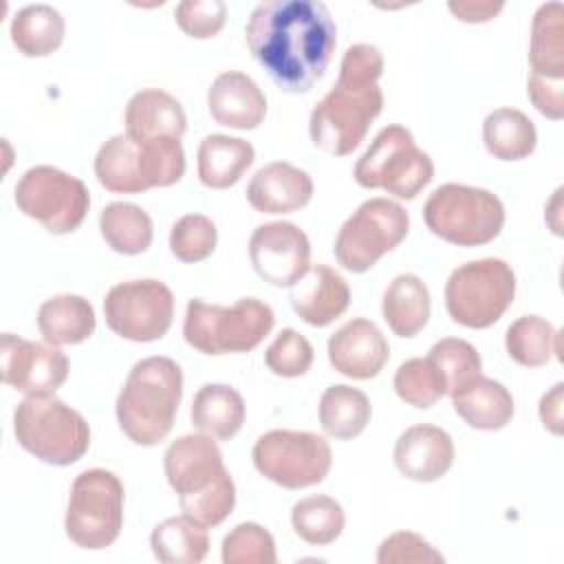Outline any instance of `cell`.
<instances>
[{"mask_svg":"<svg viewBox=\"0 0 564 564\" xmlns=\"http://www.w3.org/2000/svg\"><path fill=\"white\" fill-rule=\"evenodd\" d=\"M516 273L500 258L471 260L452 271L445 284V308L465 328H489L513 304Z\"/></svg>","mask_w":564,"mask_h":564,"instance_id":"9c48e42d","label":"cell"},{"mask_svg":"<svg viewBox=\"0 0 564 564\" xmlns=\"http://www.w3.org/2000/svg\"><path fill=\"white\" fill-rule=\"evenodd\" d=\"M454 412L474 430H502L513 416V397L496 379L474 377L469 383L449 394Z\"/></svg>","mask_w":564,"mask_h":564,"instance_id":"cb8c5ba5","label":"cell"},{"mask_svg":"<svg viewBox=\"0 0 564 564\" xmlns=\"http://www.w3.org/2000/svg\"><path fill=\"white\" fill-rule=\"evenodd\" d=\"M181 397L183 370L174 359H141L128 372L117 397V423L134 445L152 447L172 432Z\"/></svg>","mask_w":564,"mask_h":564,"instance_id":"3957f363","label":"cell"},{"mask_svg":"<svg viewBox=\"0 0 564 564\" xmlns=\"http://www.w3.org/2000/svg\"><path fill=\"white\" fill-rule=\"evenodd\" d=\"M379 564H438L445 562L443 553L436 551L425 538L412 531H397L388 535L377 551Z\"/></svg>","mask_w":564,"mask_h":564,"instance_id":"ee69618b","label":"cell"},{"mask_svg":"<svg viewBox=\"0 0 564 564\" xmlns=\"http://www.w3.org/2000/svg\"><path fill=\"white\" fill-rule=\"evenodd\" d=\"M423 220L436 238L449 245L480 247L502 231L505 205L489 189L445 183L425 200Z\"/></svg>","mask_w":564,"mask_h":564,"instance_id":"52a82bcc","label":"cell"},{"mask_svg":"<svg viewBox=\"0 0 564 564\" xmlns=\"http://www.w3.org/2000/svg\"><path fill=\"white\" fill-rule=\"evenodd\" d=\"M383 110L379 84L355 82L337 75L335 86L319 99L308 119V134L317 150L346 156L357 150L370 123Z\"/></svg>","mask_w":564,"mask_h":564,"instance_id":"8992f818","label":"cell"},{"mask_svg":"<svg viewBox=\"0 0 564 564\" xmlns=\"http://www.w3.org/2000/svg\"><path fill=\"white\" fill-rule=\"evenodd\" d=\"M293 311L311 326H328L341 317L350 304V286L328 264H311V269L289 286Z\"/></svg>","mask_w":564,"mask_h":564,"instance_id":"ffe728a7","label":"cell"},{"mask_svg":"<svg viewBox=\"0 0 564 564\" xmlns=\"http://www.w3.org/2000/svg\"><path fill=\"white\" fill-rule=\"evenodd\" d=\"M482 143L498 161H522L538 143L533 121L516 108H496L482 121Z\"/></svg>","mask_w":564,"mask_h":564,"instance_id":"f546056e","label":"cell"},{"mask_svg":"<svg viewBox=\"0 0 564 564\" xmlns=\"http://www.w3.org/2000/svg\"><path fill=\"white\" fill-rule=\"evenodd\" d=\"M207 110L218 126L253 130L264 121L267 97L249 75L225 70L207 90Z\"/></svg>","mask_w":564,"mask_h":564,"instance_id":"44dd1931","label":"cell"},{"mask_svg":"<svg viewBox=\"0 0 564 564\" xmlns=\"http://www.w3.org/2000/svg\"><path fill=\"white\" fill-rule=\"evenodd\" d=\"M410 231L405 207L390 198L361 203L341 225L335 238V258L350 273L370 271L381 256L399 247Z\"/></svg>","mask_w":564,"mask_h":564,"instance_id":"8fae6325","label":"cell"},{"mask_svg":"<svg viewBox=\"0 0 564 564\" xmlns=\"http://www.w3.org/2000/svg\"><path fill=\"white\" fill-rule=\"evenodd\" d=\"M249 260L271 286H293L311 269V242L293 223H264L249 238Z\"/></svg>","mask_w":564,"mask_h":564,"instance_id":"e0dca14e","label":"cell"},{"mask_svg":"<svg viewBox=\"0 0 564 564\" xmlns=\"http://www.w3.org/2000/svg\"><path fill=\"white\" fill-rule=\"evenodd\" d=\"M273 308L258 297H242L234 306L207 304L200 297L187 302L183 337L203 355L249 352L271 333Z\"/></svg>","mask_w":564,"mask_h":564,"instance_id":"277c9868","label":"cell"},{"mask_svg":"<svg viewBox=\"0 0 564 564\" xmlns=\"http://www.w3.org/2000/svg\"><path fill=\"white\" fill-rule=\"evenodd\" d=\"M218 231L212 218L203 214H187L172 225L170 251L181 262H200L216 249Z\"/></svg>","mask_w":564,"mask_h":564,"instance_id":"60d3db41","label":"cell"},{"mask_svg":"<svg viewBox=\"0 0 564 564\" xmlns=\"http://www.w3.org/2000/svg\"><path fill=\"white\" fill-rule=\"evenodd\" d=\"M245 194L260 214H291L311 200L313 178L286 161H273L251 176Z\"/></svg>","mask_w":564,"mask_h":564,"instance_id":"7402d4cb","label":"cell"},{"mask_svg":"<svg viewBox=\"0 0 564 564\" xmlns=\"http://www.w3.org/2000/svg\"><path fill=\"white\" fill-rule=\"evenodd\" d=\"M352 176L366 189H383L412 200L434 178V163L412 132L403 126H386L355 163Z\"/></svg>","mask_w":564,"mask_h":564,"instance_id":"ba28073f","label":"cell"},{"mask_svg":"<svg viewBox=\"0 0 564 564\" xmlns=\"http://www.w3.org/2000/svg\"><path fill=\"white\" fill-rule=\"evenodd\" d=\"M447 9L454 13L456 20L467 24H482L494 20L505 4L502 2H467V0H449Z\"/></svg>","mask_w":564,"mask_h":564,"instance_id":"f6af8a7d","label":"cell"},{"mask_svg":"<svg viewBox=\"0 0 564 564\" xmlns=\"http://www.w3.org/2000/svg\"><path fill=\"white\" fill-rule=\"evenodd\" d=\"M152 553L165 564H198L207 557L209 538L207 529L187 516H174L152 529Z\"/></svg>","mask_w":564,"mask_h":564,"instance_id":"836d02e7","label":"cell"},{"mask_svg":"<svg viewBox=\"0 0 564 564\" xmlns=\"http://www.w3.org/2000/svg\"><path fill=\"white\" fill-rule=\"evenodd\" d=\"M370 399L361 390L346 383L326 388L319 399V425L337 441L359 436L370 423Z\"/></svg>","mask_w":564,"mask_h":564,"instance_id":"1f68e13d","label":"cell"},{"mask_svg":"<svg viewBox=\"0 0 564 564\" xmlns=\"http://www.w3.org/2000/svg\"><path fill=\"white\" fill-rule=\"evenodd\" d=\"M0 372L7 386L26 397L55 394L68 379V357L53 344L4 333L0 339Z\"/></svg>","mask_w":564,"mask_h":564,"instance_id":"2e32d148","label":"cell"},{"mask_svg":"<svg viewBox=\"0 0 564 564\" xmlns=\"http://www.w3.org/2000/svg\"><path fill=\"white\" fill-rule=\"evenodd\" d=\"M163 467L170 487L178 494L183 516L196 524L218 527L234 511L236 485L212 436H178L165 449Z\"/></svg>","mask_w":564,"mask_h":564,"instance_id":"7a4b0ae2","label":"cell"},{"mask_svg":"<svg viewBox=\"0 0 564 564\" xmlns=\"http://www.w3.org/2000/svg\"><path fill=\"white\" fill-rule=\"evenodd\" d=\"M11 42L24 57H46L64 42V18L51 4L22 7L11 20Z\"/></svg>","mask_w":564,"mask_h":564,"instance_id":"4dcf8cb0","label":"cell"},{"mask_svg":"<svg viewBox=\"0 0 564 564\" xmlns=\"http://www.w3.org/2000/svg\"><path fill=\"white\" fill-rule=\"evenodd\" d=\"M430 308V291L425 282L414 273L397 275L388 284L381 302L383 319L399 337L419 335L427 326Z\"/></svg>","mask_w":564,"mask_h":564,"instance_id":"83f0119b","label":"cell"},{"mask_svg":"<svg viewBox=\"0 0 564 564\" xmlns=\"http://www.w3.org/2000/svg\"><path fill=\"white\" fill-rule=\"evenodd\" d=\"M293 531L313 546L333 544L346 524L341 505L324 494L302 498L291 509Z\"/></svg>","mask_w":564,"mask_h":564,"instance_id":"d590c367","label":"cell"},{"mask_svg":"<svg viewBox=\"0 0 564 564\" xmlns=\"http://www.w3.org/2000/svg\"><path fill=\"white\" fill-rule=\"evenodd\" d=\"M452 463L454 441L436 425H412L394 443V465L410 480L434 482L449 471Z\"/></svg>","mask_w":564,"mask_h":564,"instance_id":"d6986e66","label":"cell"},{"mask_svg":"<svg viewBox=\"0 0 564 564\" xmlns=\"http://www.w3.org/2000/svg\"><path fill=\"white\" fill-rule=\"evenodd\" d=\"M251 458L256 469L284 489L319 485L333 465V452L324 436L304 430H271L262 434Z\"/></svg>","mask_w":564,"mask_h":564,"instance_id":"7c38bea8","label":"cell"},{"mask_svg":"<svg viewBox=\"0 0 564 564\" xmlns=\"http://www.w3.org/2000/svg\"><path fill=\"white\" fill-rule=\"evenodd\" d=\"M99 231L106 245L123 256H139L152 245V218L134 203L115 200L99 214Z\"/></svg>","mask_w":564,"mask_h":564,"instance_id":"d6a6232c","label":"cell"},{"mask_svg":"<svg viewBox=\"0 0 564 564\" xmlns=\"http://www.w3.org/2000/svg\"><path fill=\"white\" fill-rule=\"evenodd\" d=\"M95 176L101 187L115 194H141L145 183L141 176L139 143L126 132L112 134L95 154Z\"/></svg>","mask_w":564,"mask_h":564,"instance_id":"f1b7e54d","label":"cell"},{"mask_svg":"<svg viewBox=\"0 0 564 564\" xmlns=\"http://www.w3.org/2000/svg\"><path fill=\"white\" fill-rule=\"evenodd\" d=\"M390 357V346L375 322L366 317L348 319L328 339L330 366L357 381L377 377Z\"/></svg>","mask_w":564,"mask_h":564,"instance_id":"ac0fdd59","label":"cell"},{"mask_svg":"<svg viewBox=\"0 0 564 564\" xmlns=\"http://www.w3.org/2000/svg\"><path fill=\"white\" fill-rule=\"evenodd\" d=\"M198 178L209 189H227L240 181L256 159L249 141L229 134H207L198 145Z\"/></svg>","mask_w":564,"mask_h":564,"instance_id":"484cf974","label":"cell"},{"mask_svg":"<svg viewBox=\"0 0 564 564\" xmlns=\"http://www.w3.org/2000/svg\"><path fill=\"white\" fill-rule=\"evenodd\" d=\"M313 346L311 341L297 333L295 328H284L278 333V337L269 344L264 350V364L267 368L284 379L302 377L313 366Z\"/></svg>","mask_w":564,"mask_h":564,"instance_id":"b9f144b4","label":"cell"},{"mask_svg":"<svg viewBox=\"0 0 564 564\" xmlns=\"http://www.w3.org/2000/svg\"><path fill=\"white\" fill-rule=\"evenodd\" d=\"M97 319L93 304L73 293L55 295L42 302L37 311V328L46 344L75 346L95 333Z\"/></svg>","mask_w":564,"mask_h":564,"instance_id":"d4e9b609","label":"cell"},{"mask_svg":"<svg viewBox=\"0 0 564 564\" xmlns=\"http://www.w3.org/2000/svg\"><path fill=\"white\" fill-rule=\"evenodd\" d=\"M139 143L141 176L145 187H167L183 178L185 174V152L181 139L159 137Z\"/></svg>","mask_w":564,"mask_h":564,"instance_id":"74e56055","label":"cell"},{"mask_svg":"<svg viewBox=\"0 0 564 564\" xmlns=\"http://www.w3.org/2000/svg\"><path fill=\"white\" fill-rule=\"evenodd\" d=\"M104 317L121 339L156 341L172 326L174 295L165 282L152 278L119 282L104 297Z\"/></svg>","mask_w":564,"mask_h":564,"instance_id":"5bb4252c","label":"cell"},{"mask_svg":"<svg viewBox=\"0 0 564 564\" xmlns=\"http://www.w3.org/2000/svg\"><path fill=\"white\" fill-rule=\"evenodd\" d=\"M531 75L527 93L544 117H564V7L562 2L542 4L531 24L529 44Z\"/></svg>","mask_w":564,"mask_h":564,"instance_id":"9a60e30c","label":"cell"},{"mask_svg":"<svg viewBox=\"0 0 564 564\" xmlns=\"http://www.w3.org/2000/svg\"><path fill=\"white\" fill-rule=\"evenodd\" d=\"M192 423L200 434L229 441L245 423V401L240 392L225 383H205L192 401Z\"/></svg>","mask_w":564,"mask_h":564,"instance_id":"4316f807","label":"cell"},{"mask_svg":"<svg viewBox=\"0 0 564 564\" xmlns=\"http://www.w3.org/2000/svg\"><path fill=\"white\" fill-rule=\"evenodd\" d=\"M13 434L22 449L55 467L77 463L90 447L86 419L55 394L20 401L13 412Z\"/></svg>","mask_w":564,"mask_h":564,"instance_id":"5b68a950","label":"cell"},{"mask_svg":"<svg viewBox=\"0 0 564 564\" xmlns=\"http://www.w3.org/2000/svg\"><path fill=\"white\" fill-rule=\"evenodd\" d=\"M174 20L185 35L209 40L225 26L227 7L220 0H185L174 9Z\"/></svg>","mask_w":564,"mask_h":564,"instance_id":"7bdbcfd3","label":"cell"},{"mask_svg":"<svg viewBox=\"0 0 564 564\" xmlns=\"http://www.w3.org/2000/svg\"><path fill=\"white\" fill-rule=\"evenodd\" d=\"M401 401L416 410H427L447 394V381L430 357H412L403 361L392 379Z\"/></svg>","mask_w":564,"mask_h":564,"instance_id":"8d00e7d4","label":"cell"},{"mask_svg":"<svg viewBox=\"0 0 564 564\" xmlns=\"http://www.w3.org/2000/svg\"><path fill=\"white\" fill-rule=\"evenodd\" d=\"M123 485L108 469H86L70 487L64 529L73 544L88 551L110 546L123 527Z\"/></svg>","mask_w":564,"mask_h":564,"instance_id":"30bf717a","label":"cell"},{"mask_svg":"<svg viewBox=\"0 0 564 564\" xmlns=\"http://www.w3.org/2000/svg\"><path fill=\"white\" fill-rule=\"evenodd\" d=\"M253 59L284 93H308L326 73L337 26L319 0H264L245 26Z\"/></svg>","mask_w":564,"mask_h":564,"instance_id":"6da1fadb","label":"cell"},{"mask_svg":"<svg viewBox=\"0 0 564 564\" xmlns=\"http://www.w3.org/2000/svg\"><path fill=\"white\" fill-rule=\"evenodd\" d=\"M509 357L524 368L546 366L553 352L560 357V333L540 315L518 317L505 335Z\"/></svg>","mask_w":564,"mask_h":564,"instance_id":"e575fe53","label":"cell"},{"mask_svg":"<svg viewBox=\"0 0 564 564\" xmlns=\"http://www.w3.org/2000/svg\"><path fill=\"white\" fill-rule=\"evenodd\" d=\"M443 372L447 381V394L456 392L465 383H469L474 377L480 375L482 361L478 350L458 337H443L438 339L427 355Z\"/></svg>","mask_w":564,"mask_h":564,"instance_id":"f35d334b","label":"cell"},{"mask_svg":"<svg viewBox=\"0 0 564 564\" xmlns=\"http://www.w3.org/2000/svg\"><path fill=\"white\" fill-rule=\"evenodd\" d=\"M126 134L134 141L159 137L181 139L187 128V117L176 97L161 88H143L134 93L123 112Z\"/></svg>","mask_w":564,"mask_h":564,"instance_id":"603a6c76","label":"cell"},{"mask_svg":"<svg viewBox=\"0 0 564 564\" xmlns=\"http://www.w3.org/2000/svg\"><path fill=\"white\" fill-rule=\"evenodd\" d=\"M13 196L24 216L57 236L75 231L90 207V194L84 181L53 165L29 167L20 176Z\"/></svg>","mask_w":564,"mask_h":564,"instance_id":"4fadbf2b","label":"cell"},{"mask_svg":"<svg viewBox=\"0 0 564 564\" xmlns=\"http://www.w3.org/2000/svg\"><path fill=\"white\" fill-rule=\"evenodd\" d=\"M225 564H275L273 535L258 522L236 524L223 540Z\"/></svg>","mask_w":564,"mask_h":564,"instance_id":"ab89813d","label":"cell"},{"mask_svg":"<svg viewBox=\"0 0 564 564\" xmlns=\"http://www.w3.org/2000/svg\"><path fill=\"white\" fill-rule=\"evenodd\" d=\"M562 394H564V383H555L540 399V419L544 427L553 434H562Z\"/></svg>","mask_w":564,"mask_h":564,"instance_id":"bcb514c9","label":"cell"}]
</instances>
